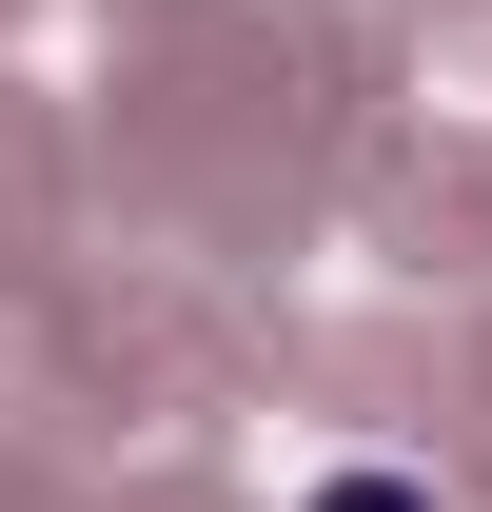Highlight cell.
Segmentation results:
<instances>
[{"label":"cell","mask_w":492,"mask_h":512,"mask_svg":"<svg viewBox=\"0 0 492 512\" xmlns=\"http://www.w3.org/2000/svg\"><path fill=\"white\" fill-rule=\"evenodd\" d=\"M335 512H433V493H335Z\"/></svg>","instance_id":"cell-1"}]
</instances>
